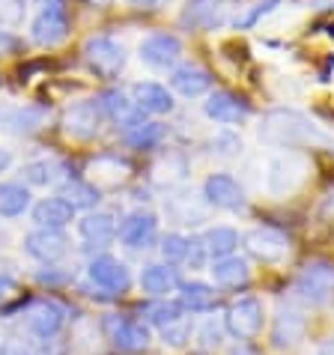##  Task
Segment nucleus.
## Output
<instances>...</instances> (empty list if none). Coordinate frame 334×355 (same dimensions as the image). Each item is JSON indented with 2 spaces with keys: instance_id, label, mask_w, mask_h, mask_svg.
<instances>
[{
  "instance_id": "c9c22d12",
  "label": "nucleus",
  "mask_w": 334,
  "mask_h": 355,
  "mask_svg": "<svg viewBox=\"0 0 334 355\" xmlns=\"http://www.w3.org/2000/svg\"><path fill=\"white\" fill-rule=\"evenodd\" d=\"M278 6H281V0H260V3H254V6H251L242 18H236L233 24L239 27V31H251V27L257 24L260 18H266V15H269V12H274Z\"/></svg>"
},
{
  "instance_id": "412c9836",
  "label": "nucleus",
  "mask_w": 334,
  "mask_h": 355,
  "mask_svg": "<svg viewBox=\"0 0 334 355\" xmlns=\"http://www.w3.org/2000/svg\"><path fill=\"white\" fill-rule=\"evenodd\" d=\"M170 87L179 96L194 98V96H203L212 87V75L197 63H182L170 72Z\"/></svg>"
},
{
  "instance_id": "7ed1b4c3",
  "label": "nucleus",
  "mask_w": 334,
  "mask_h": 355,
  "mask_svg": "<svg viewBox=\"0 0 334 355\" xmlns=\"http://www.w3.org/2000/svg\"><path fill=\"white\" fill-rule=\"evenodd\" d=\"M263 317H266L263 302L254 299V295H242V299H236L227 308V313H224V329H227L230 338L248 343L263 331Z\"/></svg>"
},
{
  "instance_id": "a211bd4d",
  "label": "nucleus",
  "mask_w": 334,
  "mask_h": 355,
  "mask_svg": "<svg viewBox=\"0 0 334 355\" xmlns=\"http://www.w3.org/2000/svg\"><path fill=\"white\" fill-rule=\"evenodd\" d=\"M99 105H102V111H105L107 120H114V123L120 125V129H125V132L143 123V111H141V107H137L125 93H120V90L102 93V96H99Z\"/></svg>"
},
{
  "instance_id": "f8f14e48",
  "label": "nucleus",
  "mask_w": 334,
  "mask_h": 355,
  "mask_svg": "<svg viewBox=\"0 0 334 355\" xmlns=\"http://www.w3.org/2000/svg\"><path fill=\"white\" fill-rule=\"evenodd\" d=\"M245 248L260 263H281L290 254V239H287V233L274 230V227H254L245 236Z\"/></svg>"
},
{
  "instance_id": "c85d7f7f",
  "label": "nucleus",
  "mask_w": 334,
  "mask_h": 355,
  "mask_svg": "<svg viewBox=\"0 0 334 355\" xmlns=\"http://www.w3.org/2000/svg\"><path fill=\"white\" fill-rule=\"evenodd\" d=\"M30 209V191L21 182H0V215L15 218Z\"/></svg>"
},
{
  "instance_id": "f704fd0d",
  "label": "nucleus",
  "mask_w": 334,
  "mask_h": 355,
  "mask_svg": "<svg viewBox=\"0 0 334 355\" xmlns=\"http://www.w3.org/2000/svg\"><path fill=\"white\" fill-rule=\"evenodd\" d=\"M185 251H188V236H182V233H167L164 239H161V257L167 260V266L185 260Z\"/></svg>"
},
{
  "instance_id": "09e8293b",
  "label": "nucleus",
  "mask_w": 334,
  "mask_h": 355,
  "mask_svg": "<svg viewBox=\"0 0 334 355\" xmlns=\"http://www.w3.org/2000/svg\"><path fill=\"white\" fill-rule=\"evenodd\" d=\"M313 9H334V0H310Z\"/></svg>"
},
{
  "instance_id": "ea45409f",
  "label": "nucleus",
  "mask_w": 334,
  "mask_h": 355,
  "mask_svg": "<svg viewBox=\"0 0 334 355\" xmlns=\"http://www.w3.org/2000/svg\"><path fill=\"white\" fill-rule=\"evenodd\" d=\"M218 338H221V329L215 322H206L200 329V334H197V340H200L203 349H215V347H218Z\"/></svg>"
},
{
  "instance_id": "423d86ee",
  "label": "nucleus",
  "mask_w": 334,
  "mask_h": 355,
  "mask_svg": "<svg viewBox=\"0 0 334 355\" xmlns=\"http://www.w3.org/2000/svg\"><path fill=\"white\" fill-rule=\"evenodd\" d=\"M105 334L107 340L114 343V349L120 352H141L150 347V329L134 320V317H116V313H111V317H105Z\"/></svg>"
},
{
  "instance_id": "7c9ffc66",
  "label": "nucleus",
  "mask_w": 334,
  "mask_h": 355,
  "mask_svg": "<svg viewBox=\"0 0 334 355\" xmlns=\"http://www.w3.org/2000/svg\"><path fill=\"white\" fill-rule=\"evenodd\" d=\"M90 171H93V180H99L105 185H120L125 180V173H129V164L116 159V155H102V159H96L90 164Z\"/></svg>"
},
{
  "instance_id": "9d476101",
  "label": "nucleus",
  "mask_w": 334,
  "mask_h": 355,
  "mask_svg": "<svg viewBox=\"0 0 334 355\" xmlns=\"http://www.w3.org/2000/svg\"><path fill=\"white\" fill-rule=\"evenodd\" d=\"M203 200L206 206H215V209L239 212L245 209V189L230 173H209L203 182Z\"/></svg>"
},
{
  "instance_id": "79ce46f5",
  "label": "nucleus",
  "mask_w": 334,
  "mask_h": 355,
  "mask_svg": "<svg viewBox=\"0 0 334 355\" xmlns=\"http://www.w3.org/2000/svg\"><path fill=\"white\" fill-rule=\"evenodd\" d=\"M18 48H21V42H18V36H12L9 31H0V57L15 54Z\"/></svg>"
},
{
  "instance_id": "3c124183",
  "label": "nucleus",
  "mask_w": 334,
  "mask_h": 355,
  "mask_svg": "<svg viewBox=\"0 0 334 355\" xmlns=\"http://www.w3.org/2000/svg\"><path fill=\"white\" fill-rule=\"evenodd\" d=\"M326 355H334V334H331V340H328V349H326Z\"/></svg>"
},
{
  "instance_id": "9b49d317",
  "label": "nucleus",
  "mask_w": 334,
  "mask_h": 355,
  "mask_svg": "<svg viewBox=\"0 0 334 355\" xmlns=\"http://www.w3.org/2000/svg\"><path fill=\"white\" fill-rule=\"evenodd\" d=\"M116 236L129 251H146L159 236V218L152 212L137 209L132 215H125L123 224L116 227Z\"/></svg>"
},
{
  "instance_id": "ddd939ff",
  "label": "nucleus",
  "mask_w": 334,
  "mask_h": 355,
  "mask_svg": "<svg viewBox=\"0 0 334 355\" xmlns=\"http://www.w3.org/2000/svg\"><path fill=\"white\" fill-rule=\"evenodd\" d=\"M227 21L224 0H188L179 12V24L185 31H218Z\"/></svg>"
},
{
  "instance_id": "4c0bfd02",
  "label": "nucleus",
  "mask_w": 334,
  "mask_h": 355,
  "mask_svg": "<svg viewBox=\"0 0 334 355\" xmlns=\"http://www.w3.org/2000/svg\"><path fill=\"white\" fill-rule=\"evenodd\" d=\"M27 15V0H0V27H18Z\"/></svg>"
},
{
  "instance_id": "a18cd8bd",
  "label": "nucleus",
  "mask_w": 334,
  "mask_h": 355,
  "mask_svg": "<svg viewBox=\"0 0 334 355\" xmlns=\"http://www.w3.org/2000/svg\"><path fill=\"white\" fill-rule=\"evenodd\" d=\"M319 215L326 221H334V191H328V197L322 200V206H319Z\"/></svg>"
},
{
  "instance_id": "1a4fd4ad",
  "label": "nucleus",
  "mask_w": 334,
  "mask_h": 355,
  "mask_svg": "<svg viewBox=\"0 0 334 355\" xmlns=\"http://www.w3.org/2000/svg\"><path fill=\"white\" fill-rule=\"evenodd\" d=\"M137 57L152 69H173L182 57V42L173 33H150L137 45Z\"/></svg>"
},
{
  "instance_id": "37998d69",
  "label": "nucleus",
  "mask_w": 334,
  "mask_h": 355,
  "mask_svg": "<svg viewBox=\"0 0 334 355\" xmlns=\"http://www.w3.org/2000/svg\"><path fill=\"white\" fill-rule=\"evenodd\" d=\"M15 290H18V287H15V281H12V278H6V275H0V304L12 299Z\"/></svg>"
},
{
  "instance_id": "e433bc0d",
  "label": "nucleus",
  "mask_w": 334,
  "mask_h": 355,
  "mask_svg": "<svg viewBox=\"0 0 334 355\" xmlns=\"http://www.w3.org/2000/svg\"><path fill=\"white\" fill-rule=\"evenodd\" d=\"M212 153L221 159H236L242 153V137L236 132H218L212 137Z\"/></svg>"
},
{
  "instance_id": "603ef678",
  "label": "nucleus",
  "mask_w": 334,
  "mask_h": 355,
  "mask_svg": "<svg viewBox=\"0 0 334 355\" xmlns=\"http://www.w3.org/2000/svg\"><path fill=\"white\" fill-rule=\"evenodd\" d=\"M0 84H3V81H0Z\"/></svg>"
},
{
  "instance_id": "f03ea898",
  "label": "nucleus",
  "mask_w": 334,
  "mask_h": 355,
  "mask_svg": "<svg viewBox=\"0 0 334 355\" xmlns=\"http://www.w3.org/2000/svg\"><path fill=\"white\" fill-rule=\"evenodd\" d=\"M292 293H296L299 302L310 304V308L328 304L334 299V263L331 260H310L296 275Z\"/></svg>"
},
{
  "instance_id": "4be33fe9",
  "label": "nucleus",
  "mask_w": 334,
  "mask_h": 355,
  "mask_svg": "<svg viewBox=\"0 0 334 355\" xmlns=\"http://www.w3.org/2000/svg\"><path fill=\"white\" fill-rule=\"evenodd\" d=\"M132 102L141 107L143 114H170L173 111V96L167 93V87L155 81H137L132 87Z\"/></svg>"
},
{
  "instance_id": "f3484780",
  "label": "nucleus",
  "mask_w": 334,
  "mask_h": 355,
  "mask_svg": "<svg viewBox=\"0 0 334 355\" xmlns=\"http://www.w3.org/2000/svg\"><path fill=\"white\" fill-rule=\"evenodd\" d=\"M206 116L215 123H224V125H239L248 120L251 114V105L245 102L242 96H236L230 90H215L209 98H206Z\"/></svg>"
},
{
  "instance_id": "f257e3e1",
  "label": "nucleus",
  "mask_w": 334,
  "mask_h": 355,
  "mask_svg": "<svg viewBox=\"0 0 334 355\" xmlns=\"http://www.w3.org/2000/svg\"><path fill=\"white\" fill-rule=\"evenodd\" d=\"M257 135L266 146L287 150V153L304 150V146L328 144V137L322 135L301 111H292V107H274V111H269L266 116H263Z\"/></svg>"
},
{
  "instance_id": "20e7f679",
  "label": "nucleus",
  "mask_w": 334,
  "mask_h": 355,
  "mask_svg": "<svg viewBox=\"0 0 334 355\" xmlns=\"http://www.w3.org/2000/svg\"><path fill=\"white\" fill-rule=\"evenodd\" d=\"M84 60L90 72L105 78V81H114L125 69V48L111 36H90L84 45Z\"/></svg>"
},
{
  "instance_id": "5701e85b",
  "label": "nucleus",
  "mask_w": 334,
  "mask_h": 355,
  "mask_svg": "<svg viewBox=\"0 0 334 355\" xmlns=\"http://www.w3.org/2000/svg\"><path fill=\"white\" fill-rule=\"evenodd\" d=\"M69 36V15H51V12H36L30 24V39L42 48L60 45Z\"/></svg>"
},
{
  "instance_id": "c756f323",
  "label": "nucleus",
  "mask_w": 334,
  "mask_h": 355,
  "mask_svg": "<svg viewBox=\"0 0 334 355\" xmlns=\"http://www.w3.org/2000/svg\"><path fill=\"white\" fill-rule=\"evenodd\" d=\"M63 164L57 159H39V162H30L24 164V180L30 185H39V189H45V185H54L63 180Z\"/></svg>"
},
{
  "instance_id": "2f4dec72",
  "label": "nucleus",
  "mask_w": 334,
  "mask_h": 355,
  "mask_svg": "<svg viewBox=\"0 0 334 355\" xmlns=\"http://www.w3.org/2000/svg\"><path fill=\"white\" fill-rule=\"evenodd\" d=\"M164 141V125L161 123H141L134 129L125 132V144L134 146V150H152Z\"/></svg>"
},
{
  "instance_id": "0eeeda50",
  "label": "nucleus",
  "mask_w": 334,
  "mask_h": 355,
  "mask_svg": "<svg viewBox=\"0 0 334 355\" xmlns=\"http://www.w3.org/2000/svg\"><path fill=\"white\" fill-rule=\"evenodd\" d=\"M102 120H105V111H102L99 98H84V102H75L66 111L63 129L75 141H90V137L102 132Z\"/></svg>"
},
{
  "instance_id": "aec40b11",
  "label": "nucleus",
  "mask_w": 334,
  "mask_h": 355,
  "mask_svg": "<svg viewBox=\"0 0 334 355\" xmlns=\"http://www.w3.org/2000/svg\"><path fill=\"white\" fill-rule=\"evenodd\" d=\"M78 233L90 248H107L116 239V221L111 212H87L78 221Z\"/></svg>"
},
{
  "instance_id": "b1692460",
  "label": "nucleus",
  "mask_w": 334,
  "mask_h": 355,
  "mask_svg": "<svg viewBox=\"0 0 334 355\" xmlns=\"http://www.w3.org/2000/svg\"><path fill=\"white\" fill-rule=\"evenodd\" d=\"M179 284H182L179 275H176V269L167 263H152L141 272V290L146 295H155V299H164L167 293L179 290Z\"/></svg>"
},
{
  "instance_id": "c03bdc74",
  "label": "nucleus",
  "mask_w": 334,
  "mask_h": 355,
  "mask_svg": "<svg viewBox=\"0 0 334 355\" xmlns=\"http://www.w3.org/2000/svg\"><path fill=\"white\" fill-rule=\"evenodd\" d=\"M6 355H36V349L27 347L24 340H12V343L6 347Z\"/></svg>"
},
{
  "instance_id": "49530a36",
  "label": "nucleus",
  "mask_w": 334,
  "mask_h": 355,
  "mask_svg": "<svg viewBox=\"0 0 334 355\" xmlns=\"http://www.w3.org/2000/svg\"><path fill=\"white\" fill-rule=\"evenodd\" d=\"M9 164H12V153L0 146V173H3V171H9Z\"/></svg>"
},
{
  "instance_id": "bb28decb",
  "label": "nucleus",
  "mask_w": 334,
  "mask_h": 355,
  "mask_svg": "<svg viewBox=\"0 0 334 355\" xmlns=\"http://www.w3.org/2000/svg\"><path fill=\"white\" fill-rule=\"evenodd\" d=\"M179 304H182V311L206 313L215 304V287H209L203 281H185L179 284Z\"/></svg>"
},
{
  "instance_id": "72a5a7b5",
  "label": "nucleus",
  "mask_w": 334,
  "mask_h": 355,
  "mask_svg": "<svg viewBox=\"0 0 334 355\" xmlns=\"http://www.w3.org/2000/svg\"><path fill=\"white\" fill-rule=\"evenodd\" d=\"M194 338V322L188 320V317H182V320H176V322H170L167 329H161V340L167 343V347H173V349H179V347H185Z\"/></svg>"
},
{
  "instance_id": "6ab92c4d",
  "label": "nucleus",
  "mask_w": 334,
  "mask_h": 355,
  "mask_svg": "<svg viewBox=\"0 0 334 355\" xmlns=\"http://www.w3.org/2000/svg\"><path fill=\"white\" fill-rule=\"evenodd\" d=\"M30 218L36 227H42V230H63V227L75 221V209L63 197H42V200L33 206Z\"/></svg>"
},
{
  "instance_id": "39448f33",
  "label": "nucleus",
  "mask_w": 334,
  "mask_h": 355,
  "mask_svg": "<svg viewBox=\"0 0 334 355\" xmlns=\"http://www.w3.org/2000/svg\"><path fill=\"white\" fill-rule=\"evenodd\" d=\"M308 159L301 153H281L269 162V176H266V189L272 194H290L308 176Z\"/></svg>"
},
{
  "instance_id": "dca6fc26",
  "label": "nucleus",
  "mask_w": 334,
  "mask_h": 355,
  "mask_svg": "<svg viewBox=\"0 0 334 355\" xmlns=\"http://www.w3.org/2000/svg\"><path fill=\"white\" fill-rule=\"evenodd\" d=\"M24 322H27V329H30V334H36V338H42V340H51L54 334L63 329L66 308L63 304H57V302H51V299L33 302L30 308H27V313H24Z\"/></svg>"
},
{
  "instance_id": "cd10ccee",
  "label": "nucleus",
  "mask_w": 334,
  "mask_h": 355,
  "mask_svg": "<svg viewBox=\"0 0 334 355\" xmlns=\"http://www.w3.org/2000/svg\"><path fill=\"white\" fill-rule=\"evenodd\" d=\"M203 242H206V251H209V257L215 260H224V257H233L236 245H239V233L233 230V227H209V230L203 233Z\"/></svg>"
},
{
  "instance_id": "393cba45",
  "label": "nucleus",
  "mask_w": 334,
  "mask_h": 355,
  "mask_svg": "<svg viewBox=\"0 0 334 355\" xmlns=\"http://www.w3.org/2000/svg\"><path fill=\"white\" fill-rule=\"evenodd\" d=\"M212 278L224 290H239V287H245V284L251 281V269H248V263H245L242 257H236V254H233V257L215 260Z\"/></svg>"
},
{
  "instance_id": "473e14b6",
  "label": "nucleus",
  "mask_w": 334,
  "mask_h": 355,
  "mask_svg": "<svg viewBox=\"0 0 334 355\" xmlns=\"http://www.w3.org/2000/svg\"><path fill=\"white\" fill-rule=\"evenodd\" d=\"M182 304L179 302H167V299H159V302H152L150 308H146V320H150L155 329H167L170 322H176V320H182Z\"/></svg>"
},
{
  "instance_id": "6e6552de",
  "label": "nucleus",
  "mask_w": 334,
  "mask_h": 355,
  "mask_svg": "<svg viewBox=\"0 0 334 355\" xmlns=\"http://www.w3.org/2000/svg\"><path fill=\"white\" fill-rule=\"evenodd\" d=\"M87 275H90V281L99 290L114 293V295H123L125 290L132 287L129 266H125L123 260L111 257V254H99V257H93L90 266H87Z\"/></svg>"
},
{
  "instance_id": "8fccbe9b",
  "label": "nucleus",
  "mask_w": 334,
  "mask_h": 355,
  "mask_svg": "<svg viewBox=\"0 0 334 355\" xmlns=\"http://www.w3.org/2000/svg\"><path fill=\"white\" fill-rule=\"evenodd\" d=\"M87 3H90V6H99V9H105V6H111L114 0H87Z\"/></svg>"
},
{
  "instance_id": "a19ab883",
  "label": "nucleus",
  "mask_w": 334,
  "mask_h": 355,
  "mask_svg": "<svg viewBox=\"0 0 334 355\" xmlns=\"http://www.w3.org/2000/svg\"><path fill=\"white\" fill-rule=\"evenodd\" d=\"M36 12H51V15H69L66 0H36Z\"/></svg>"
},
{
  "instance_id": "58836bf2",
  "label": "nucleus",
  "mask_w": 334,
  "mask_h": 355,
  "mask_svg": "<svg viewBox=\"0 0 334 355\" xmlns=\"http://www.w3.org/2000/svg\"><path fill=\"white\" fill-rule=\"evenodd\" d=\"M206 257H209V251H206L203 236H191V239H188V251H185V263H188L191 269H203Z\"/></svg>"
},
{
  "instance_id": "a878e982",
  "label": "nucleus",
  "mask_w": 334,
  "mask_h": 355,
  "mask_svg": "<svg viewBox=\"0 0 334 355\" xmlns=\"http://www.w3.org/2000/svg\"><path fill=\"white\" fill-rule=\"evenodd\" d=\"M60 197L72 206V209H87L90 212L96 203L102 200V191H99V185L96 182H87V180H63L60 185Z\"/></svg>"
},
{
  "instance_id": "4468645a",
  "label": "nucleus",
  "mask_w": 334,
  "mask_h": 355,
  "mask_svg": "<svg viewBox=\"0 0 334 355\" xmlns=\"http://www.w3.org/2000/svg\"><path fill=\"white\" fill-rule=\"evenodd\" d=\"M21 248L27 257H33L39 263H57L69 254V239L63 230H42V227H36V230L24 236Z\"/></svg>"
},
{
  "instance_id": "2eb2a0df",
  "label": "nucleus",
  "mask_w": 334,
  "mask_h": 355,
  "mask_svg": "<svg viewBox=\"0 0 334 355\" xmlns=\"http://www.w3.org/2000/svg\"><path fill=\"white\" fill-rule=\"evenodd\" d=\"M304 331H308V317L296 308V304H281L278 313H274L272 322V343L278 349H290L296 343L304 340Z\"/></svg>"
},
{
  "instance_id": "de8ad7c7",
  "label": "nucleus",
  "mask_w": 334,
  "mask_h": 355,
  "mask_svg": "<svg viewBox=\"0 0 334 355\" xmlns=\"http://www.w3.org/2000/svg\"><path fill=\"white\" fill-rule=\"evenodd\" d=\"M125 3H132V6H143V9H155L161 3V0H125Z\"/></svg>"
}]
</instances>
